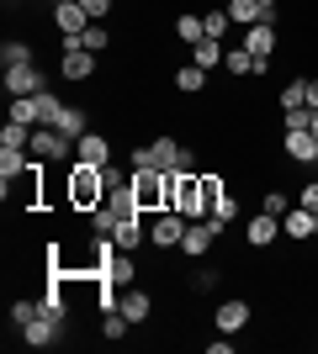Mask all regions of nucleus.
Returning a JSON list of instances; mask_svg holds the SVG:
<instances>
[{
  "label": "nucleus",
  "mask_w": 318,
  "mask_h": 354,
  "mask_svg": "<svg viewBox=\"0 0 318 354\" xmlns=\"http://www.w3.org/2000/svg\"><path fill=\"white\" fill-rule=\"evenodd\" d=\"M27 153L37 164H64V159H75V138H64L59 127H32Z\"/></svg>",
  "instance_id": "4"
},
{
  "label": "nucleus",
  "mask_w": 318,
  "mask_h": 354,
  "mask_svg": "<svg viewBox=\"0 0 318 354\" xmlns=\"http://www.w3.org/2000/svg\"><path fill=\"white\" fill-rule=\"evenodd\" d=\"M43 312H48V317H59V323H64V286H59V281H53V286H48V291H43Z\"/></svg>",
  "instance_id": "35"
},
{
  "label": "nucleus",
  "mask_w": 318,
  "mask_h": 354,
  "mask_svg": "<svg viewBox=\"0 0 318 354\" xmlns=\"http://www.w3.org/2000/svg\"><path fill=\"white\" fill-rule=\"evenodd\" d=\"M133 169H165V175L191 169V148L175 143V138H154L149 148H133Z\"/></svg>",
  "instance_id": "3"
},
{
  "label": "nucleus",
  "mask_w": 318,
  "mask_h": 354,
  "mask_svg": "<svg viewBox=\"0 0 318 354\" xmlns=\"http://www.w3.org/2000/svg\"><path fill=\"white\" fill-rule=\"evenodd\" d=\"M228 21H239V27H255V21H271V16L260 11V0H228Z\"/></svg>",
  "instance_id": "22"
},
{
  "label": "nucleus",
  "mask_w": 318,
  "mask_h": 354,
  "mask_svg": "<svg viewBox=\"0 0 318 354\" xmlns=\"http://www.w3.org/2000/svg\"><path fill=\"white\" fill-rule=\"evenodd\" d=\"M265 212H271V217H287V196L271 191V196H265Z\"/></svg>",
  "instance_id": "41"
},
{
  "label": "nucleus",
  "mask_w": 318,
  "mask_h": 354,
  "mask_svg": "<svg viewBox=\"0 0 318 354\" xmlns=\"http://www.w3.org/2000/svg\"><path fill=\"white\" fill-rule=\"evenodd\" d=\"M101 281H112V286H133L138 281V259L127 249H117L112 259H106V270H101Z\"/></svg>",
  "instance_id": "14"
},
{
  "label": "nucleus",
  "mask_w": 318,
  "mask_h": 354,
  "mask_svg": "<svg viewBox=\"0 0 318 354\" xmlns=\"http://www.w3.org/2000/svg\"><path fill=\"white\" fill-rule=\"evenodd\" d=\"M281 148H287L292 164H318V138H313V127H287Z\"/></svg>",
  "instance_id": "8"
},
{
  "label": "nucleus",
  "mask_w": 318,
  "mask_h": 354,
  "mask_svg": "<svg viewBox=\"0 0 318 354\" xmlns=\"http://www.w3.org/2000/svg\"><path fill=\"white\" fill-rule=\"evenodd\" d=\"M37 312H43V301H11V323H16V328H27Z\"/></svg>",
  "instance_id": "36"
},
{
  "label": "nucleus",
  "mask_w": 318,
  "mask_h": 354,
  "mask_svg": "<svg viewBox=\"0 0 318 354\" xmlns=\"http://www.w3.org/2000/svg\"><path fill=\"white\" fill-rule=\"evenodd\" d=\"M223 69L228 74H260V59L239 43V48H228V53H223Z\"/></svg>",
  "instance_id": "23"
},
{
  "label": "nucleus",
  "mask_w": 318,
  "mask_h": 354,
  "mask_svg": "<svg viewBox=\"0 0 318 354\" xmlns=\"http://www.w3.org/2000/svg\"><path fill=\"white\" fill-rule=\"evenodd\" d=\"M11 122L37 127V95H11Z\"/></svg>",
  "instance_id": "29"
},
{
  "label": "nucleus",
  "mask_w": 318,
  "mask_h": 354,
  "mask_svg": "<svg viewBox=\"0 0 318 354\" xmlns=\"http://www.w3.org/2000/svg\"><path fill=\"white\" fill-rule=\"evenodd\" d=\"M53 127H59L64 138H75V143H80V138L91 133V111H85V106H64V117L53 122Z\"/></svg>",
  "instance_id": "18"
},
{
  "label": "nucleus",
  "mask_w": 318,
  "mask_h": 354,
  "mask_svg": "<svg viewBox=\"0 0 318 354\" xmlns=\"http://www.w3.org/2000/svg\"><path fill=\"white\" fill-rule=\"evenodd\" d=\"M165 169H133V196L143 212H165Z\"/></svg>",
  "instance_id": "5"
},
{
  "label": "nucleus",
  "mask_w": 318,
  "mask_h": 354,
  "mask_svg": "<svg viewBox=\"0 0 318 354\" xmlns=\"http://www.w3.org/2000/svg\"><path fill=\"white\" fill-rule=\"evenodd\" d=\"M59 117H64V101L53 90H37V127H53Z\"/></svg>",
  "instance_id": "24"
},
{
  "label": "nucleus",
  "mask_w": 318,
  "mask_h": 354,
  "mask_svg": "<svg viewBox=\"0 0 318 354\" xmlns=\"http://www.w3.org/2000/svg\"><path fill=\"white\" fill-rule=\"evenodd\" d=\"M308 111H318V80H308Z\"/></svg>",
  "instance_id": "43"
},
{
  "label": "nucleus",
  "mask_w": 318,
  "mask_h": 354,
  "mask_svg": "<svg viewBox=\"0 0 318 354\" xmlns=\"http://www.w3.org/2000/svg\"><path fill=\"white\" fill-rule=\"evenodd\" d=\"M223 37H202V43H191V64H197V69H218V64H223Z\"/></svg>",
  "instance_id": "20"
},
{
  "label": "nucleus",
  "mask_w": 318,
  "mask_h": 354,
  "mask_svg": "<svg viewBox=\"0 0 318 354\" xmlns=\"http://www.w3.org/2000/svg\"><path fill=\"white\" fill-rule=\"evenodd\" d=\"M281 106H287V111L292 106H308V80H292V85L281 90Z\"/></svg>",
  "instance_id": "37"
},
{
  "label": "nucleus",
  "mask_w": 318,
  "mask_h": 354,
  "mask_svg": "<svg viewBox=\"0 0 318 354\" xmlns=\"http://www.w3.org/2000/svg\"><path fill=\"white\" fill-rule=\"evenodd\" d=\"M27 143H32L27 122H6V127H0V148H27Z\"/></svg>",
  "instance_id": "28"
},
{
  "label": "nucleus",
  "mask_w": 318,
  "mask_h": 354,
  "mask_svg": "<svg viewBox=\"0 0 318 354\" xmlns=\"http://www.w3.org/2000/svg\"><path fill=\"white\" fill-rule=\"evenodd\" d=\"M276 233H281V217H271V212H260L249 227H244V238H249V249H271Z\"/></svg>",
  "instance_id": "15"
},
{
  "label": "nucleus",
  "mask_w": 318,
  "mask_h": 354,
  "mask_svg": "<svg viewBox=\"0 0 318 354\" xmlns=\"http://www.w3.org/2000/svg\"><path fill=\"white\" fill-rule=\"evenodd\" d=\"M212 243H218V227H212V217L191 222L181 238V254H191V259H202V254H212Z\"/></svg>",
  "instance_id": "11"
},
{
  "label": "nucleus",
  "mask_w": 318,
  "mask_h": 354,
  "mask_svg": "<svg viewBox=\"0 0 318 354\" xmlns=\"http://www.w3.org/2000/svg\"><path fill=\"white\" fill-rule=\"evenodd\" d=\"M186 227H191V217H181V212H159V217L149 222V243L154 249H181V238H186Z\"/></svg>",
  "instance_id": "6"
},
{
  "label": "nucleus",
  "mask_w": 318,
  "mask_h": 354,
  "mask_svg": "<svg viewBox=\"0 0 318 354\" xmlns=\"http://www.w3.org/2000/svg\"><path fill=\"white\" fill-rule=\"evenodd\" d=\"M244 48L260 59V74H265V64H271V53H276V27L271 21H255V27H244Z\"/></svg>",
  "instance_id": "10"
},
{
  "label": "nucleus",
  "mask_w": 318,
  "mask_h": 354,
  "mask_svg": "<svg viewBox=\"0 0 318 354\" xmlns=\"http://www.w3.org/2000/svg\"><path fill=\"white\" fill-rule=\"evenodd\" d=\"M212 323H218V333H239V328L249 323V301H244V296H223L218 312H212Z\"/></svg>",
  "instance_id": "9"
},
{
  "label": "nucleus",
  "mask_w": 318,
  "mask_h": 354,
  "mask_svg": "<svg viewBox=\"0 0 318 354\" xmlns=\"http://www.w3.org/2000/svg\"><path fill=\"white\" fill-rule=\"evenodd\" d=\"M69 43H80V48H91V53H101V48L112 43V32H106L101 21H91V27L80 32V37H64V48H69Z\"/></svg>",
  "instance_id": "25"
},
{
  "label": "nucleus",
  "mask_w": 318,
  "mask_h": 354,
  "mask_svg": "<svg viewBox=\"0 0 318 354\" xmlns=\"http://www.w3.org/2000/svg\"><path fill=\"white\" fill-rule=\"evenodd\" d=\"M112 238H117V249H127V254H133L138 243L149 238V227H143L138 217H122V222H117V233H112Z\"/></svg>",
  "instance_id": "21"
},
{
  "label": "nucleus",
  "mask_w": 318,
  "mask_h": 354,
  "mask_svg": "<svg viewBox=\"0 0 318 354\" xmlns=\"http://www.w3.org/2000/svg\"><path fill=\"white\" fill-rule=\"evenodd\" d=\"M127 328H133V323H127V317H122V312H106V323H101V333H106V339H122V333H127Z\"/></svg>",
  "instance_id": "39"
},
{
  "label": "nucleus",
  "mask_w": 318,
  "mask_h": 354,
  "mask_svg": "<svg viewBox=\"0 0 318 354\" xmlns=\"http://www.w3.org/2000/svg\"><path fill=\"white\" fill-rule=\"evenodd\" d=\"M117 222H122V217H117V212H112V207H106V201H101V207L91 212V227H96V233H106V238L117 233Z\"/></svg>",
  "instance_id": "33"
},
{
  "label": "nucleus",
  "mask_w": 318,
  "mask_h": 354,
  "mask_svg": "<svg viewBox=\"0 0 318 354\" xmlns=\"http://www.w3.org/2000/svg\"><path fill=\"white\" fill-rule=\"evenodd\" d=\"M37 90H48V74L37 69V64H16V69H6V95H37Z\"/></svg>",
  "instance_id": "7"
},
{
  "label": "nucleus",
  "mask_w": 318,
  "mask_h": 354,
  "mask_svg": "<svg viewBox=\"0 0 318 354\" xmlns=\"http://www.w3.org/2000/svg\"><path fill=\"white\" fill-rule=\"evenodd\" d=\"M53 27H59L64 37H80V32L91 27V11H85L80 0H64V6H53Z\"/></svg>",
  "instance_id": "12"
},
{
  "label": "nucleus",
  "mask_w": 318,
  "mask_h": 354,
  "mask_svg": "<svg viewBox=\"0 0 318 354\" xmlns=\"http://www.w3.org/2000/svg\"><path fill=\"white\" fill-rule=\"evenodd\" d=\"M122 317H127V323H143V317H149V312H154V301H149V296H143V291H138V286H122Z\"/></svg>",
  "instance_id": "19"
},
{
  "label": "nucleus",
  "mask_w": 318,
  "mask_h": 354,
  "mask_svg": "<svg viewBox=\"0 0 318 354\" xmlns=\"http://www.w3.org/2000/svg\"><path fill=\"white\" fill-rule=\"evenodd\" d=\"M0 64H6V69H16V64H32V43H21V37H6V43H0Z\"/></svg>",
  "instance_id": "27"
},
{
  "label": "nucleus",
  "mask_w": 318,
  "mask_h": 354,
  "mask_svg": "<svg viewBox=\"0 0 318 354\" xmlns=\"http://www.w3.org/2000/svg\"><path fill=\"white\" fill-rule=\"evenodd\" d=\"M281 233L303 243V238L313 233V212H308V207H303V212H287V217H281Z\"/></svg>",
  "instance_id": "26"
},
{
  "label": "nucleus",
  "mask_w": 318,
  "mask_h": 354,
  "mask_svg": "<svg viewBox=\"0 0 318 354\" xmlns=\"http://www.w3.org/2000/svg\"><path fill=\"white\" fill-rule=\"evenodd\" d=\"M80 6H85V11H91V21H101V16L112 11V6H117V0H80Z\"/></svg>",
  "instance_id": "40"
},
{
  "label": "nucleus",
  "mask_w": 318,
  "mask_h": 354,
  "mask_svg": "<svg viewBox=\"0 0 318 354\" xmlns=\"http://www.w3.org/2000/svg\"><path fill=\"white\" fill-rule=\"evenodd\" d=\"M239 217V201H233V196H223V201H218V207H212V227H218V233H223L228 222Z\"/></svg>",
  "instance_id": "34"
},
{
  "label": "nucleus",
  "mask_w": 318,
  "mask_h": 354,
  "mask_svg": "<svg viewBox=\"0 0 318 354\" xmlns=\"http://www.w3.org/2000/svg\"><path fill=\"white\" fill-rule=\"evenodd\" d=\"M59 69H64V80H91V74H96V53H91V48H80V43H69V48H64V59H59Z\"/></svg>",
  "instance_id": "13"
},
{
  "label": "nucleus",
  "mask_w": 318,
  "mask_h": 354,
  "mask_svg": "<svg viewBox=\"0 0 318 354\" xmlns=\"http://www.w3.org/2000/svg\"><path fill=\"white\" fill-rule=\"evenodd\" d=\"M260 11H265V16H271V21H276V0H260Z\"/></svg>",
  "instance_id": "44"
},
{
  "label": "nucleus",
  "mask_w": 318,
  "mask_h": 354,
  "mask_svg": "<svg viewBox=\"0 0 318 354\" xmlns=\"http://www.w3.org/2000/svg\"><path fill=\"white\" fill-rule=\"evenodd\" d=\"M202 180V207H207V217H212V207H218V201H223V180H218V175H197Z\"/></svg>",
  "instance_id": "30"
},
{
  "label": "nucleus",
  "mask_w": 318,
  "mask_h": 354,
  "mask_svg": "<svg viewBox=\"0 0 318 354\" xmlns=\"http://www.w3.org/2000/svg\"><path fill=\"white\" fill-rule=\"evenodd\" d=\"M106 201V169L101 164H80L75 159V169H69V207L75 212H96Z\"/></svg>",
  "instance_id": "2"
},
{
  "label": "nucleus",
  "mask_w": 318,
  "mask_h": 354,
  "mask_svg": "<svg viewBox=\"0 0 318 354\" xmlns=\"http://www.w3.org/2000/svg\"><path fill=\"white\" fill-rule=\"evenodd\" d=\"M21 339L32 344V349H48V344L59 339V317H48V312H37L27 328H21Z\"/></svg>",
  "instance_id": "16"
},
{
  "label": "nucleus",
  "mask_w": 318,
  "mask_h": 354,
  "mask_svg": "<svg viewBox=\"0 0 318 354\" xmlns=\"http://www.w3.org/2000/svg\"><path fill=\"white\" fill-rule=\"evenodd\" d=\"M175 37H181V43H202V37H207L202 16H181V21H175Z\"/></svg>",
  "instance_id": "31"
},
{
  "label": "nucleus",
  "mask_w": 318,
  "mask_h": 354,
  "mask_svg": "<svg viewBox=\"0 0 318 354\" xmlns=\"http://www.w3.org/2000/svg\"><path fill=\"white\" fill-rule=\"evenodd\" d=\"M175 85H181V90H186V95H197V90H202V85H207V69H197V64H186V69H181V74H175Z\"/></svg>",
  "instance_id": "32"
},
{
  "label": "nucleus",
  "mask_w": 318,
  "mask_h": 354,
  "mask_svg": "<svg viewBox=\"0 0 318 354\" xmlns=\"http://www.w3.org/2000/svg\"><path fill=\"white\" fill-rule=\"evenodd\" d=\"M202 27H207V37H223L233 21H228V11H207V16H202Z\"/></svg>",
  "instance_id": "38"
},
{
  "label": "nucleus",
  "mask_w": 318,
  "mask_h": 354,
  "mask_svg": "<svg viewBox=\"0 0 318 354\" xmlns=\"http://www.w3.org/2000/svg\"><path fill=\"white\" fill-rule=\"evenodd\" d=\"M75 159H80V164H112V143H106L101 133H85V138L75 143Z\"/></svg>",
  "instance_id": "17"
},
{
  "label": "nucleus",
  "mask_w": 318,
  "mask_h": 354,
  "mask_svg": "<svg viewBox=\"0 0 318 354\" xmlns=\"http://www.w3.org/2000/svg\"><path fill=\"white\" fill-rule=\"evenodd\" d=\"M53 6H64V0H53Z\"/></svg>",
  "instance_id": "47"
},
{
  "label": "nucleus",
  "mask_w": 318,
  "mask_h": 354,
  "mask_svg": "<svg viewBox=\"0 0 318 354\" xmlns=\"http://www.w3.org/2000/svg\"><path fill=\"white\" fill-rule=\"evenodd\" d=\"M303 207L318 212V180H308V185H303Z\"/></svg>",
  "instance_id": "42"
},
{
  "label": "nucleus",
  "mask_w": 318,
  "mask_h": 354,
  "mask_svg": "<svg viewBox=\"0 0 318 354\" xmlns=\"http://www.w3.org/2000/svg\"><path fill=\"white\" fill-rule=\"evenodd\" d=\"M313 233H318V212H313Z\"/></svg>",
  "instance_id": "46"
},
{
  "label": "nucleus",
  "mask_w": 318,
  "mask_h": 354,
  "mask_svg": "<svg viewBox=\"0 0 318 354\" xmlns=\"http://www.w3.org/2000/svg\"><path fill=\"white\" fill-rule=\"evenodd\" d=\"M313 138H318V111H313Z\"/></svg>",
  "instance_id": "45"
},
{
  "label": "nucleus",
  "mask_w": 318,
  "mask_h": 354,
  "mask_svg": "<svg viewBox=\"0 0 318 354\" xmlns=\"http://www.w3.org/2000/svg\"><path fill=\"white\" fill-rule=\"evenodd\" d=\"M165 207H170V212H181V217H191V222L207 217V207H202V180H197V169H175V175L165 180Z\"/></svg>",
  "instance_id": "1"
}]
</instances>
